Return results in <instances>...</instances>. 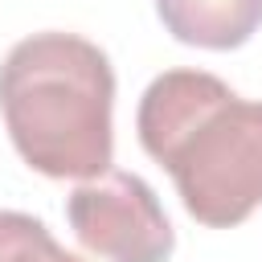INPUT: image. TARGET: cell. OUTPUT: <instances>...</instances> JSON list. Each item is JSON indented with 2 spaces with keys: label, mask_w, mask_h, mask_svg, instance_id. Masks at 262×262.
Returning <instances> with one entry per match:
<instances>
[{
  "label": "cell",
  "mask_w": 262,
  "mask_h": 262,
  "mask_svg": "<svg viewBox=\"0 0 262 262\" xmlns=\"http://www.w3.org/2000/svg\"><path fill=\"white\" fill-rule=\"evenodd\" d=\"M135 131L192 221L233 229L262 205V102L233 94L217 74L168 70L151 78Z\"/></svg>",
  "instance_id": "obj_1"
},
{
  "label": "cell",
  "mask_w": 262,
  "mask_h": 262,
  "mask_svg": "<svg viewBox=\"0 0 262 262\" xmlns=\"http://www.w3.org/2000/svg\"><path fill=\"white\" fill-rule=\"evenodd\" d=\"M0 115L16 156L49 180H90L115 160L111 57L61 29L16 41L0 66Z\"/></svg>",
  "instance_id": "obj_2"
},
{
  "label": "cell",
  "mask_w": 262,
  "mask_h": 262,
  "mask_svg": "<svg viewBox=\"0 0 262 262\" xmlns=\"http://www.w3.org/2000/svg\"><path fill=\"white\" fill-rule=\"evenodd\" d=\"M66 217L74 237L106 262H164L176 250L156 188L135 172L106 168L82 180L66 201Z\"/></svg>",
  "instance_id": "obj_3"
},
{
  "label": "cell",
  "mask_w": 262,
  "mask_h": 262,
  "mask_svg": "<svg viewBox=\"0 0 262 262\" xmlns=\"http://www.w3.org/2000/svg\"><path fill=\"white\" fill-rule=\"evenodd\" d=\"M164 29L180 45L237 49L262 25V0H156Z\"/></svg>",
  "instance_id": "obj_4"
},
{
  "label": "cell",
  "mask_w": 262,
  "mask_h": 262,
  "mask_svg": "<svg viewBox=\"0 0 262 262\" xmlns=\"http://www.w3.org/2000/svg\"><path fill=\"white\" fill-rule=\"evenodd\" d=\"M0 262H82V258L57 246L41 217L0 209Z\"/></svg>",
  "instance_id": "obj_5"
}]
</instances>
